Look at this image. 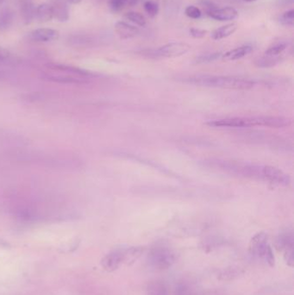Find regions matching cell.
I'll return each mask as SVG.
<instances>
[{
	"instance_id": "9",
	"label": "cell",
	"mask_w": 294,
	"mask_h": 295,
	"mask_svg": "<svg viewBox=\"0 0 294 295\" xmlns=\"http://www.w3.org/2000/svg\"><path fill=\"white\" fill-rule=\"evenodd\" d=\"M28 38L36 42H50L59 39L60 32L54 28H36L30 33Z\"/></svg>"
},
{
	"instance_id": "28",
	"label": "cell",
	"mask_w": 294,
	"mask_h": 295,
	"mask_svg": "<svg viewBox=\"0 0 294 295\" xmlns=\"http://www.w3.org/2000/svg\"><path fill=\"white\" fill-rule=\"evenodd\" d=\"M71 44H74V46L77 47H80V46H88V44H90V39L84 36H74L71 38V39L69 40Z\"/></svg>"
},
{
	"instance_id": "34",
	"label": "cell",
	"mask_w": 294,
	"mask_h": 295,
	"mask_svg": "<svg viewBox=\"0 0 294 295\" xmlns=\"http://www.w3.org/2000/svg\"><path fill=\"white\" fill-rule=\"evenodd\" d=\"M124 1H126V6H133L138 2V0H124Z\"/></svg>"
},
{
	"instance_id": "5",
	"label": "cell",
	"mask_w": 294,
	"mask_h": 295,
	"mask_svg": "<svg viewBox=\"0 0 294 295\" xmlns=\"http://www.w3.org/2000/svg\"><path fill=\"white\" fill-rule=\"evenodd\" d=\"M176 253L171 248L156 246L148 254V262L151 267L158 270H168L176 262Z\"/></svg>"
},
{
	"instance_id": "2",
	"label": "cell",
	"mask_w": 294,
	"mask_h": 295,
	"mask_svg": "<svg viewBox=\"0 0 294 295\" xmlns=\"http://www.w3.org/2000/svg\"><path fill=\"white\" fill-rule=\"evenodd\" d=\"M206 124L212 128H248L254 126L283 128L290 126L291 121L283 116H257L210 120Z\"/></svg>"
},
{
	"instance_id": "29",
	"label": "cell",
	"mask_w": 294,
	"mask_h": 295,
	"mask_svg": "<svg viewBox=\"0 0 294 295\" xmlns=\"http://www.w3.org/2000/svg\"><path fill=\"white\" fill-rule=\"evenodd\" d=\"M126 6V3L124 0H109L110 9L113 12H120Z\"/></svg>"
},
{
	"instance_id": "38",
	"label": "cell",
	"mask_w": 294,
	"mask_h": 295,
	"mask_svg": "<svg viewBox=\"0 0 294 295\" xmlns=\"http://www.w3.org/2000/svg\"><path fill=\"white\" fill-rule=\"evenodd\" d=\"M245 2H248V3H252V2H256V1H258V0H244Z\"/></svg>"
},
{
	"instance_id": "23",
	"label": "cell",
	"mask_w": 294,
	"mask_h": 295,
	"mask_svg": "<svg viewBox=\"0 0 294 295\" xmlns=\"http://www.w3.org/2000/svg\"><path fill=\"white\" fill-rule=\"evenodd\" d=\"M144 10L146 12L150 18H154L158 15L160 6L159 4L154 0H147L144 4Z\"/></svg>"
},
{
	"instance_id": "10",
	"label": "cell",
	"mask_w": 294,
	"mask_h": 295,
	"mask_svg": "<svg viewBox=\"0 0 294 295\" xmlns=\"http://www.w3.org/2000/svg\"><path fill=\"white\" fill-rule=\"evenodd\" d=\"M124 264L122 258V248L115 250L110 252L101 260L102 267L108 272H113L118 270Z\"/></svg>"
},
{
	"instance_id": "3",
	"label": "cell",
	"mask_w": 294,
	"mask_h": 295,
	"mask_svg": "<svg viewBox=\"0 0 294 295\" xmlns=\"http://www.w3.org/2000/svg\"><path fill=\"white\" fill-rule=\"evenodd\" d=\"M188 84L206 86V88L234 89V90H248L254 86V82L248 78H239L234 76H194L185 78Z\"/></svg>"
},
{
	"instance_id": "6",
	"label": "cell",
	"mask_w": 294,
	"mask_h": 295,
	"mask_svg": "<svg viewBox=\"0 0 294 295\" xmlns=\"http://www.w3.org/2000/svg\"><path fill=\"white\" fill-rule=\"evenodd\" d=\"M276 247L278 252H283L286 264L289 267L294 266V233L292 230H286L280 233L276 239Z\"/></svg>"
},
{
	"instance_id": "7",
	"label": "cell",
	"mask_w": 294,
	"mask_h": 295,
	"mask_svg": "<svg viewBox=\"0 0 294 295\" xmlns=\"http://www.w3.org/2000/svg\"><path fill=\"white\" fill-rule=\"evenodd\" d=\"M191 50V46L186 42H171L154 51V56L164 58H177L184 56Z\"/></svg>"
},
{
	"instance_id": "8",
	"label": "cell",
	"mask_w": 294,
	"mask_h": 295,
	"mask_svg": "<svg viewBox=\"0 0 294 295\" xmlns=\"http://www.w3.org/2000/svg\"><path fill=\"white\" fill-rule=\"evenodd\" d=\"M262 178L269 182L282 186L289 185L291 182L286 174L272 166H262Z\"/></svg>"
},
{
	"instance_id": "21",
	"label": "cell",
	"mask_w": 294,
	"mask_h": 295,
	"mask_svg": "<svg viewBox=\"0 0 294 295\" xmlns=\"http://www.w3.org/2000/svg\"><path fill=\"white\" fill-rule=\"evenodd\" d=\"M288 46L286 42H276L266 48L264 54L266 56H280L288 48Z\"/></svg>"
},
{
	"instance_id": "12",
	"label": "cell",
	"mask_w": 294,
	"mask_h": 295,
	"mask_svg": "<svg viewBox=\"0 0 294 295\" xmlns=\"http://www.w3.org/2000/svg\"><path fill=\"white\" fill-rule=\"evenodd\" d=\"M114 30H115L116 35L118 36L119 38L122 40L136 38L140 32L138 27L130 24L124 21L116 22L114 26Z\"/></svg>"
},
{
	"instance_id": "25",
	"label": "cell",
	"mask_w": 294,
	"mask_h": 295,
	"mask_svg": "<svg viewBox=\"0 0 294 295\" xmlns=\"http://www.w3.org/2000/svg\"><path fill=\"white\" fill-rule=\"evenodd\" d=\"M280 62V58L278 56H265L260 58L256 62V65L260 68H269V66H276L277 63Z\"/></svg>"
},
{
	"instance_id": "35",
	"label": "cell",
	"mask_w": 294,
	"mask_h": 295,
	"mask_svg": "<svg viewBox=\"0 0 294 295\" xmlns=\"http://www.w3.org/2000/svg\"><path fill=\"white\" fill-rule=\"evenodd\" d=\"M278 3L282 4L283 6H286L289 4L294 3V0H278Z\"/></svg>"
},
{
	"instance_id": "13",
	"label": "cell",
	"mask_w": 294,
	"mask_h": 295,
	"mask_svg": "<svg viewBox=\"0 0 294 295\" xmlns=\"http://www.w3.org/2000/svg\"><path fill=\"white\" fill-rule=\"evenodd\" d=\"M54 18L60 22H66L69 19V6L68 0H54L50 4Z\"/></svg>"
},
{
	"instance_id": "39",
	"label": "cell",
	"mask_w": 294,
	"mask_h": 295,
	"mask_svg": "<svg viewBox=\"0 0 294 295\" xmlns=\"http://www.w3.org/2000/svg\"><path fill=\"white\" fill-rule=\"evenodd\" d=\"M4 1H6V0H0V6H2Z\"/></svg>"
},
{
	"instance_id": "16",
	"label": "cell",
	"mask_w": 294,
	"mask_h": 295,
	"mask_svg": "<svg viewBox=\"0 0 294 295\" xmlns=\"http://www.w3.org/2000/svg\"><path fill=\"white\" fill-rule=\"evenodd\" d=\"M36 9L32 0H22L20 4V12L24 22L28 24L36 19Z\"/></svg>"
},
{
	"instance_id": "36",
	"label": "cell",
	"mask_w": 294,
	"mask_h": 295,
	"mask_svg": "<svg viewBox=\"0 0 294 295\" xmlns=\"http://www.w3.org/2000/svg\"><path fill=\"white\" fill-rule=\"evenodd\" d=\"M180 295H190L189 292H188V290L186 288L180 289Z\"/></svg>"
},
{
	"instance_id": "15",
	"label": "cell",
	"mask_w": 294,
	"mask_h": 295,
	"mask_svg": "<svg viewBox=\"0 0 294 295\" xmlns=\"http://www.w3.org/2000/svg\"><path fill=\"white\" fill-rule=\"evenodd\" d=\"M238 24L236 22H230L228 24L221 26L219 28H216L214 32L212 33V38L215 41H220L222 39L230 36L233 35L236 30H238Z\"/></svg>"
},
{
	"instance_id": "31",
	"label": "cell",
	"mask_w": 294,
	"mask_h": 295,
	"mask_svg": "<svg viewBox=\"0 0 294 295\" xmlns=\"http://www.w3.org/2000/svg\"><path fill=\"white\" fill-rule=\"evenodd\" d=\"M12 54L4 48L0 47V63L8 62L10 60Z\"/></svg>"
},
{
	"instance_id": "37",
	"label": "cell",
	"mask_w": 294,
	"mask_h": 295,
	"mask_svg": "<svg viewBox=\"0 0 294 295\" xmlns=\"http://www.w3.org/2000/svg\"><path fill=\"white\" fill-rule=\"evenodd\" d=\"M68 1L69 3L74 4H76L80 3L82 0H68Z\"/></svg>"
},
{
	"instance_id": "27",
	"label": "cell",
	"mask_w": 294,
	"mask_h": 295,
	"mask_svg": "<svg viewBox=\"0 0 294 295\" xmlns=\"http://www.w3.org/2000/svg\"><path fill=\"white\" fill-rule=\"evenodd\" d=\"M185 14L192 19H200L202 16V12L198 6H188L185 9Z\"/></svg>"
},
{
	"instance_id": "17",
	"label": "cell",
	"mask_w": 294,
	"mask_h": 295,
	"mask_svg": "<svg viewBox=\"0 0 294 295\" xmlns=\"http://www.w3.org/2000/svg\"><path fill=\"white\" fill-rule=\"evenodd\" d=\"M54 18L53 10L50 4L44 3L36 9V19L38 22H47Z\"/></svg>"
},
{
	"instance_id": "20",
	"label": "cell",
	"mask_w": 294,
	"mask_h": 295,
	"mask_svg": "<svg viewBox=\"0 0 294 295\" xmlns=\"http://www.w3.org/2000/svg\"><path fill=\"white\" fill-rule=\"evenodd\" d=\"M147 295H168V288L166 283L160 280L151 282L148 285Z\"/></svg>"
},
{
	"instance_id": "30",
	"label": "cell",
	"mask_w": 294,
	"mask_h": 295,
	"mask_svg": "<svg viewBox=\"0 0 294 295\" xmlns=\"http://www.w3.org/2000/svg\"><path fill=\"white\" fill-rule=\"evenodd\" d=\"M189 33L192 38L201 39V38H206V36L208 34V32L206 30H203V28H191L189 30Z\"/></svg>"
},
{
	"instance_id": "1",
	"label": "cell",
	"mask_w": 294,
	"mask_h": 295,
	"mask_svg": "<svg viewBox=\"0 0 294 295\" xmlns=\"http://www.w3.org/2000/svg\"><path fill=\"white\" fill-rule=\"evenodd\" d=\"M42 74L48 80L69 85L88 84L94 76L92 72L86 70L59 63L48 64L42 72Z\"/></svg>"
},
{
	"instance_id": "33",
	"label": "cell",
	"mask_w": 294,
	"mask_h": 295,
	"mask_svg": "<svg viewBox=\"0 0 294 295\" xmlns=\"http://www.w3.org/2000/svg\"><path fill=\"white\" fill-rule=\"evenodd\" d=\"M239 274V272H238V270H235V268H230V270H226V271H224L222 272V274H221V276L224 277V280H227L228 279V277H230V279H232L234 276H236Z\"/></svg>"
},
{
	"instance_id": "11",
	"label": "cell",
	"mask_w": 294,
	"mask_h": 295,
	"mask_svg": "<svg viewBox=\"0 0 294 295\" xmlns=\"http://www.w3.org/2000/svg\"><path fill=\"white\" fill-rule=\"evenodd\" d=\"M207 15L210 18L220 22H228L238 18V12L233 7H224V8H216L207 13Z\"/></svg>"
},
{
	"instance_id": "24",
	"label": "cell",
	"mask_w": 294,
	"mask_h": 295,
	"mask_svg": "<svg viewBox=\"0 0 294 295\" xmlns=\"http://www.w3.org/2000/svg\"><path fill=\"white\" fill-rule=\"evenodd\" d=\"M222 54L221 52L202 54L200 56L197 57L195 59L194 63H196V64H206V63L213 62L215 60H218L219 58H221Z\"/></svg>"
},
{
	"instance_id": "26",
	"label": "cell",
	"mask_w": 294,
	"mask_h": 295,
	"mask_svg": "<svg viewBox=\"0 0 294 295\" xmlns=\"http://www.w3.org/2000/svg\"><path fill=\"white\" fill-rule=\"evenodd\" d=\"M278 21L282 24V26H292L294 24V10L290 9L282 13Z\"/></svg>"
},
{
	"instance_id": "14",
	"label": "cell",
	"mask_w": 294,
	"mask_h": 295,
	"mask_svg": "<svg viewBox=\"0 0 294 295\" xmlns=\"http://www.w3.org/2000/svg\"><path fill=\"white\" fill-rule=\"evenodd\" d=\"M252 51H253V47L251 45H248V44L247 45H242V46L236 48L234 50L222 54L221 58L222 60H226V62L239 60V59H242L248 56V54H250Z\"/></svg>"
},
{
	"instance_id": "19",
	"label": "cell",
	"mask_w": 294,
	"mask_h": 295,
	"mask_svg": "<svg viewBox=\"0 0 294 295\" xmlns=\"http://www.w3.org/2000/svg\"><path fill=\"white\" fill-rule=\"evenodd\" d=\"M15 21V13L12 10L6 8L0 12V32H6Z\"/></svg>"
},
{
	"instance_id": "4",
	"label": "cell",
	"mask_w": 294,
	"mask_h": 295,
	"mask_svg": "<svg viewBox=\"0 0 294 295\" xmlns=\"http://www.w3.org/2000/svg\"><path fill=\"white\" fill-rule=\"evenodd\" d=\"M248 252L253 258L262 259L270 267L274 266L276 258L266 233L262 232L254 236L250 242Z\"/></svg>"
},
{
	"instance_id": "18",
	"label": "cell",
	"mask_w": 294,
	"mask_h": 295,
	"mask_svg": "<svg viewBox=\"0 0 294 295\" xmlns=\"http://www.w3.org/2000/svg\"><path fill=\"white\" fill-rule=\"evenodd\" d=\"M144 253V248L142 247H130V248H122V258L124 264L132 265L141 258Z\"/></svg>"
},
{
	"instance_id": "32",
	"label": "cell",
	"mask_w": 294,
	"mask_h": 295,
	"mask_svg": "<svg viewBox=\"0 0 294 295\" xmlns=\"http://www.w3.org/2000/svg\"><path fill=\"white\" fill-rule=\"evenodd\" d=\"M200 4L201 6H203L204 9L206 10L207 13L210 12V10L218 8L216 6V4L213 3L212 1H210V0H202Z\"/></svg>"
},
{
	"instance_id": "22",
	"label": "cell",
	"mask_w": 294,
	"mask_h": 295,
	"mask_svg": "<svg viewBox=\"0 0 294 295\" xmlns=\"http://www.w3.org/2000/svg\"><path fill=\"white\" fill-rule=\"evenodd\" d=\"M124 18L130 22H133L140 27H144L147 24V21L144 16H142L141 13L136 12H128L124 14Z\"/></svg>"
}]
</instances>
